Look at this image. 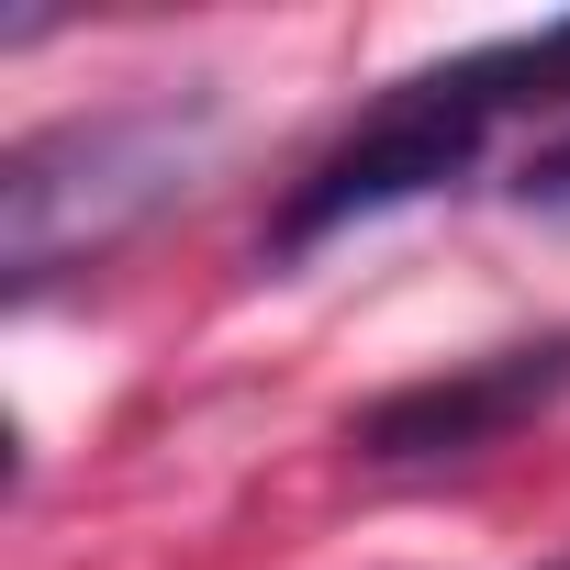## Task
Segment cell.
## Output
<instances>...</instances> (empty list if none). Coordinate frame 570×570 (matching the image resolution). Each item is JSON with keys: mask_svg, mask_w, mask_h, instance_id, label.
Returning a JSON list of instances; mask_svg holds the SVG:
<instances>
[{"mask_svg": "<svg viewBox=\"0 0 570 570\" xmlns=\"http://www.w3.org/2000/svg\"><path fill=\"white\" fill-rule=\"evenodd\" d=\"M514 202H525V213H559V224H570V135L525 157V179H514Z\"/></svg>", "mask_w": 570, "mask_h": 570, "instance_id": "277c9868", "label": "cell"}, {"mask_svg": "<svg viewBox=\"0 0 570 570\" xmlns=\"http://www.w3.org/2000/svg\"><path fill=\"white\" fill-rule=\"evenodd\" d=\"M570 392V336H537V347H492V358H459L448 381H414L392 403L358 414V448L370 459H470L492 448L503 425L548 414Z\"/></svg>", "mask_w": 570, "mask_h": 570, "instance_id": "3957f363", "label": "cell"}, {"mask_svg": "<svg viewBox=\"0 0 570 570\" xmlns=\"http://www.w3.org/2000/svg\"><path fill=\"white\" fill-rule=\"evenodd\" d=\"M570 90V23H537V35H503V46H470L448 68H414L370 101L358 135L325 146V168L292 190V213H279V257L325 246L336 224H370L392 202H425L436 179H459L481 157V135L514 112V101H559Z\"/></svg>", "mask_w": 570, "mask_h": 570, "instance_id": "6da1fadb", "label": "cell"}, {"mask_svg": "<svg viewBox=\"0 0 570 570\" xmlns=\"http://www.w3.org/2000/svg\"><path fill=\"white\" fill-rule=\"evenodd\" d=\"M548 570H570V559H548Z\"/></svg>", "mask_w": 570, "mask_h": 570, "instance_id": "5b68a950", "label": "cell"}, {"mask_svg": "<svg viewBox=\"0 0 570 570\" xmlns=\"http://www.w3.org/2000/svg\"><path fill=\"white\" fill-rule=\"evenodd\" d=\"M202 146H213L202 90H157V101L23 135L0 157V268H12V292H46L57 268H79V257L124 246L146 213H168L190 190Z\"/></svg>", "mask_w": 570, "mask_h": 570, "instance_id": "7a4b0ae2", "label": "cell"}]
</instances>
